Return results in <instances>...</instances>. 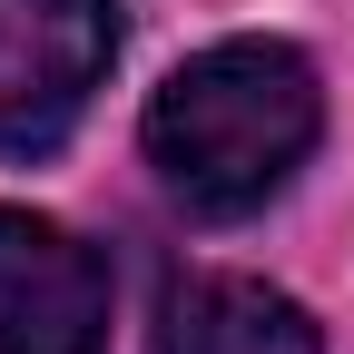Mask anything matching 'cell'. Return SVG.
Here are the masks:
<instances>
[{"label": "cell", "instance_id": "obj_2", "mask_svg": "<svg viewBox=\"0 0 354 354\" xmlns=\"http://www.w3.org/2000/svg\"><path fill=\"white\" fill-rule=\"evenodd\" d=\"M118 59V0H0V158L59 148Z\"/></svg>", "mask_w": 354, "mask_h": 354}, {"label": "cell", "instance_id": "obj_1", "mask_svg": "<svg viewBox=\"0 0 354 354\" xmlns=\"http://www.w3.org/2000/svg\"><path fill=\"white\" fill-rule=\"evenodd\" d=\"M315 69L286 39H216L148 99V167L197 216H246L315 148Z\"/></svg>", "mask_w": 354, "mask_h": 354}, {"label": "cell", "instance_id": "obj_4", "mask_svg": "<svg viewBox=\"0 0 354 354\" xmlns=\"http://www.w3.org/2000/svg\"><path fill=\"white\" fill-rule=\"evenodd\" d=\"M148 354H325L315 315L256 276H177L158 295Z\"/></svg>", "mask_w": 354, "mask_h": 354}, {"label": "cell", "instance_id": "obj_3", "mask_svg": "<svg viewBox=\"0 0 354 354\" xmlns=\"http://www.w3.org/2000/svg\"><path fill=\"white\" fill-rule=\"evenodd\" d=\"M109 266L69 227L0 207V354H99Z\"/></svg>", "mask_w": 354, "mask_h": 354}]
</instances>
